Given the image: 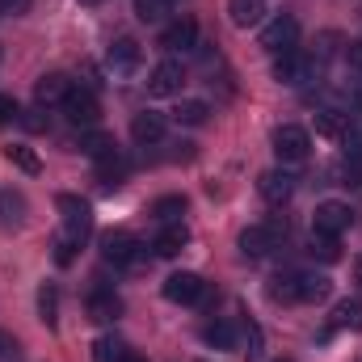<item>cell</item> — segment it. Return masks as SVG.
Returning a JSON list of instances; mask_svg holds the SVG:
<instances>
[{
	"label": "cell",
	"instance_id": "6da1fadb",
	"mask_svg": "<svg viewBox=\"0 0 362 362\" xmlns=\"http://www.w3.org/2000/svg\"><path fill=\"white\" fill-rule=\"evenodd\" d=\"M286 232H291V228H286V219H282V215H270L266 223H253V228H245V232H240V253H245V257H253V262H257V257H270L274 249H282Z\"/></svg>",
	"mask_w": 362,
	"mask_h": 362
},
{
	"label": "cell",
	"instance_id": "7a4b0ae2",
	"mask_svg": "<svg viewBox=\"0 0 362 362\" xmlns=\"http://www.w3.org/2000/svg\"><path fill=\"white\" fill-rule=\"evenodd\" d=\"M308 152H312V135H308L303 127L282 122V127L274 131V156H278V165H282V169L303 165V160H308Z\"/></svg>",
	"mask_w": 362,
	"mask_h": 362
},
{
	"label": "cell",
	"instance_id": "3957f363",
	"mask_svg": "<svg viewBox=\"0 0 362 362\" xmlns=\"http://www.w3.org/2000/svg\"><path fill=\"white\" fill-rule=\"evenodd\" d=\"M316 72H320V64H316L312 55H303L299 47H295V51H286V55H274V81H278V85H286V89L308 85Z\"/></svg>",
	"mask_w": 362,
	"mask_h": 362
},
{
	"label": "cell",
	"instance_id": "277c9868",
	"mask_svg": "<svg viewBox=\"0 0 362 362\" xmlns=\"http://www.w3.org/2000/svg\"><path fill=\"white\" fill-rule=\"evenodd\" d=\"M59 211H64V236L76 240V245H85L93 236V206L81 202L76 194H59Z\"/></svg>",
	"mask_w": 362,
	"mask_h": 362
},
{
	"label": "cell",
	"instance_id": "5b68a950",
	"mask_svg": "<svg viewBox=\"0 0 362 362\" xmlns=\"http://www.w3.org/2000/svg\"><path fill=\"white\" fill-rule=\"evenodd\" d=\"M262 47H266L270 55H286V51H295V47H299V21H295L291 13L270 17V21L262 25Z\"/></svg>",
	"mask_w": 362,
	"mask_h": 362
},
{
	"label": "cell",
	"instance_id": "8992f818",
	"mask_svg": "<svg viewBox=\"0 0 362 362\" xmlns=\"http://www.w3.org/2000/svg\"><path fill=\"white\" fill-rule=\"evenodd\" d=\"M139 249H144V245H139L127 228H114V232L101 236V257H105L110 266H139V257H144Z\"/></svg>",
	"mask_w": 362,
	"mask_h": 362
},
{
	"label": "cell",
	"instance_id": "52a82bcc",
	"mask_svg": "<svg viewBox=\"0 0 362 362\" xmlns=\"http://www.w3.org/2000/svg\"><path fill=\"white\" fill-rule=\"evenodd\" d=\"M350 228H354V211H350V202L329 198V202H320V206H316V215H312V232L341 236V232H350Z\"/></svg>",
	"mask_w": 362,
	"mask_h": 362
},
{
	"label": "cell",
	"instance_id": "ba28073f",
	"mask_svg": "<svg viewBox=\"0 0 362 362\" xmlns=\"http://www.w3.org/2000/svg\"><path fill=\"white\" fill-rule=\"evenodd\" d=\"M206 295H211L206 282L194 270H177V274L165 278V299H169V303H202Z\"/></svg>",
	"mask_w": 362,
	"mask_h": 362
},
{
	"label": "cell",
	"instance_id": "9c48e42d",
	"mask_svg": "<svg viewBox=\"0 0 362 362\" xmlns=\"http://www.w3.org/2000/svg\"><path fill=\"white\" fill-rule=\"evenodd\" d=\"M139 64H144V47H139L135 38H114V42H110V51H105V68H110L114 76H135Z\"/></svg>",
	"mask_w": 362,
	"mask_h": 362
},
{
	"label": "cell",
	"instance_id": "30bf717a",
	"mask_svg": "<svg viewBox=\"0 0 362 362\" xmlns=\"http://www.w3.org/2000/svg\"><path fill=\"white\" fill-rule=\"evenodd\" d=\"M181 85H185V68H181L173 55L160 59V64L148 72V93H152V97H177Z\"/></svg>",
	"mask_w": 362,
	"mask_h": 362
},
{
	"label": "cell",
	"instance_id": "8fae6325",
	"mask_svg": "<svg viewBox=\"0 0 362 362\" xmlns=\"http://www.w3.org/2000/svg\"><path fill=\"white\" fill-rule=\"evenodd\" d=\"M160 47L169 55H185V51H198V21L194 17H173L160 34Z\"/></svg>",
	"mask_w": 362,
	"mask_h": 362
},
{
	"label": "cell",
	"instance_id": "7c38bea8",
	"mask_svg": "<svg viewBox=\"0 0 362 362\" xmlns=\"http://www.w3.org/2000/svg\"><path fill=\"white\" fill-rule=\"evenodd\" d=\"M59 110H64V118L72 127H97V118H101V105H97V97L89 89H72Z\"/></svg>",
	"mask_w": 362,
	"mask_h": 362
},
{
	"label": "cell",
	"instance_id": "4fadbf2b",
	"mask_svg": "<svg viewBox=\"0 0 362 362\" xmlns=\"http://www.w3.org/2000/svg\"><path fill=\"white\" fill-rule=\"evenodd\" d=\"M257 194H262L270 206H282V202L295 194V173L282 169V165H278V169H266V173L257 177Z\"/></svg>",
	"mask_w": 362,
	"mask_h": 362
},
{
	"label": "cell",
	"instance_id": "5bb4252c",
	"mask_svg": "<svg viewBox=\"0 0 362 362\" xmlns=\"http://www.w3.org/2000/svg\"><path fill=\"white\" fill-rule=\"evenodd\" d=\"M72 89H76V85H72L64 72H47V76H38V85H34V101H38L42 110H51V105H64Z\"/></svg>",
	"mask_w": 362,
	"mask_h": 362
},
{
	"label": "cell",
	"instance_id": "9a60e30c",
	"mask_svg": "<svg viewBox=\"0 0 362 362\" xmlns=\"http://www.w3.org/2000/svg\"><path fill=\"white\" fill-rule=\"evenodd\" d=\"M25 211H30L25 194H21V189H13V185H4V189H0V228H4V232L25 228Z\"/></svg>",
	"mask_w": 362,
	"mask_h": 362
},
{
	"label": "cell",
	"instance_id": "2e32d148",
	"mask_svg": "<svg viewBox=\"0 0 362 362\" xmlns=\"http://www.w3.org/2000/svg\"><path fill=\"white\" fill-rule=\"evenodd\" d=\"M165 114H156V110H144V114H135L131 118V139L139 144V148H148V144H160L165 139Z\"/></svg>",
	"mask_w": 362,
	"mask_h": 362
},
{
	"label": "cell",
	"instance_id": "e0dca14e",
	"mask_svg": "<svg viewBox=\"0 0 362 362\" xmlns=\"http://www.w3.org/2000/svg\"><path fill=\"white\" fill-rule=\"evenodd\" d=\"M85 308H89V320H97V325H110V320H118V316H122V299H118L110 286H97Z\"/></svg>",
	"mask_w": 362,
	"mask_h": 362
},
{
	"label": "cell",
	"instance_id": "ac0fdd59",
	"mask_svg": "<svg viewBox=\"0 0 362 362\" xmlns=\"http://www.w3.org/2000/svg\"><path fill=\"white\" fill-rule=\"evenodd\" d=\"M316 135H320V139H333V144H346V139H350V114L316 110Z\"/></svg>",
	"mask_w": 362,
	"mask_h": 362
},
{
	"label": "cell",
	"instance_id": "d6986e66",
	"mask_svg": "<svg viewBox=\"0 0 362 362\" xmlns=\"http://www.w3.org/2000/svg\"><path fill=\"white\" fill-rule=\"evenodd\" d=\"M228 17H232V25H240V30L262 25V21H266V0H228Z\"/></svg>",
	"mask_w": 362,
	"mask_h": 362
},
{
	"label": "cell",
	"instance_id": "ffe728a7",
	"mask_svg": "<svg viewBox=\"0 0 362 362\" xmlns=\"http://www.w3.org/2000/svg\"><path fill=\"white\" fill-rule=\"evenodd\" d=\"M185 240H189L185 223H165V228H160V236L152 240V249H156V257H177L181 249H185Z\"/></svg>",
	"mask_w": 362,
	"mask_h": 362
},
{
	"label": "cell",
	"instance_id": "44dd1931",
	"mask_svg": "<svg viewBox=\"0 0 362 362\" xmlns=\"http://www.w3.org/2000/svg\"><path fill=\"white\" fill-rule=\"evenodd\" d=\"M333 295V278L325 274H299V303H325Z\"/></svg>",
	"mask_w": 362,
	"mask_h": 362
},
{
	"label": "cell",
	"instance_id": "7402d4cb",
	"mask_svg": "<svg viewBox=\"0 0 362 362\" xmlns=\"http://www.w3.org/2000/svg\"><path fill=\"white\" fill-rule=\"evenodd\" d=\"M81 152L101 165V160H110V156L118 152V144H114V135H105V131H89V135H81Z\"/></svg>",
	"mask_w": 362,
	"mask_h": 362
},
{
	"label": "cell",
	"instance_id": "603a6c76",
	"mask_svg": "<svg viewBox=\"0 0 362 362\" xmlns=\"http://www.w3.org/2000/svg\"><path fill=\"white\" fill-rule=\"evenodd\" d=\"M173 118H177L181 127H206L211 105H206V101H198V97H181L177 110H173Z\"/></svg>",
	"mask_w": 362,
	"mask_h": 362
},
{
	"label": "cell",
	"instance_id": "cb8c5ba5",
	"mask_svg": "<svg viewBox=\"0 0 362 362\" xmlns=\"http://www.w3.org/2000/svg\"><path fill=\"white\" fill-rule=\"evenodd\" d=\"M329 329H362V299H341L329 316Z\"/></svg>",
	"mask_w": 362,
	"mask_h": 362
},
{
	"label": "cell",
	"instance_id": "d4e9b609",
	"mask_svg": "<svg viewBox=\"0 0 362 362\" xmlns=\"http://www.w3.org/2000/svg\"><path fill=\"white\" fill-rule=\"evenodd\" d=\"M38 320H42L47 329L59 325V291H55V282H42V286H38Z\"/></svg>",
	"mask_w": 362,
	"mask_h": 362
},
{
	"label": "cell",
	"instance_id": "484cf974",
	"mask_svg": "<svg viewBox=\"0 0 362 362\" xmlns=\"http://www.w3.org/2000/svg\"><path fill=\"white\" fill-rule=\"evenodd\" d=\"M266 295H270L274 303H299V274H278V278H270Z\"/></svg>",
	"mask_w": 362,
	"mask_h": 362
},
{
	"label": "cell",
	"instance_id": "4316f807",
	"mask_svg": "<svg viewBox=\"0 0 362 362\" xmlns=\"http://www.w3.org/2000/svg\"><path fill=\"white\" fill-rule=\"evenodd\" d=\"M202 341L215 350H236V329L228 320H211V325H202Z\"/></svg>",
	"mask_w": 362,
	"mask_h": 362
},
{
	"label": "cell",
	"instance_id": "83f0119b",
	"mask_svg": "<svg viewBox=\"0 0 362 362\" xmlns=\"http://www.w3.org/2000/svg\"><path fill=\"white\" fill-rule=\"evenodd\" d=\"M341 177H346V185H362V139H346Z\"/></svg>",
	"mask_w": 362,
	"mask_h": 362
},
{
	"label": "cell",
	"instance_id": "f1b7e54d",
	"mask_svg": "<svg viewBox=\"0 0 362 362\" xmlns=\"http://www.w3.org/2000/svg\"><path fill=\"white\" fill-rule=\"evenodd\" d=\"M4 160H8V165H17V169H21V173H30V177H34V173H42V160H38L25 144H8V148H4Z\"/></svg>",
	"mask_w": 362,
	"mask_h": 362
},
{
	"label": "cell",
	"instance_id": "f546056e",
	"mask_svg": "<svg viewBox=\"0 0 362 362\" xmlns=\"http://www.w3.org/2000/svg\"><path fill=\"white\" fill-rule=\"evenodd\" d=\"M152 215H156L160 223H181V215H185V198H181V194H165V198H156Z\"/></svg>",
	"mask_w": 362,
	"mask_h": 362
},
{
	"label": "cell",
	"instance_id": "4dcf8cb0",
	"mask_svg": "<svg viewBox=\"0 0 362 362\" xmlns=\"http://www.w3.org/2000/svg\"><path fill=\"white\" fill-rule=\"evenodd\" d=\"M312 257H320V262H337V257H341V236L312 232Z\"/></svg>",
	"mask_w": 362,
	"mask_h": 362
},
{
	"label": "cell",
	"instance_id": "1f68e13d",
	"mask_svg": "<svg viewBox=\"0 0 362 362\" xmlns=\"http://www.w3.org/2000/svg\"><path fill=\"white\" fill-rule=\"evenodd\" d=\"M173 4L169 0H135V13H139V21H165V13H169Z\"/></svg>",
	"mask_w": 362,
	"mask_h": 362
},
{
	"label": "cell",
	"instance_id": "d6a6232c",
	"mask_svg": "<svg viewBox=\"0 0 362 362\" xmlns=\"http://www.w3.org/2000/svg\"><path fill=\"white\" fill-rule=\"evenodd\" d=\"M93 350H97V362H118V358H122V354H127L118 337H101V341H97Z\"/></svg>",
	"mask_w": 362,
	"mask_h": 362
},
{
	"label": "cell",
	"instance_id": "836d02e7",
	"mask_svg": "<svg viewBox=\"0 0 362 362\" xmlns=\"http://www.w3.org/2000/svg\"><path fill=\"white\" fill-rule=\"evenodd\" d=\"M337 42H341L337 34H320V38H316V51H312V59H316V64L333 59V55H337Z\"/></svg>",
	"mask_w": 362,
	"mask_h": 362
},
{
	"label": "cell",
	"instance_id": "e575fe53",
	"mask_svg": "<svg viewBox=\"0 0 362 362\" xmlns=\"http://www.w3.org/2000/svg\"><path fill=\"white\" fill-rule=\"evenodd\" d=\"M76 249H81L76 240L59 236V240H55V262H59V266H72V262H76Z\"/></svg>",
	"mask_w": 362,
	"mask_h": 362
},
{
	"label": "cell",
	"instance_id": "d590c367",
	"mask_svg": "<svg viewBox=\"0 0 362 362\" xmlns=\"http://www.w3.org/2000/svg\"><path fill=\"white\" fill-rule=\"evenodd\" d=\"M0 362H21V346L8 333H0Z\"/></svg>",
	"mask_w": 362,
	"mask_h": 362
},
{
	"label": "cell",
	"instance_id": "8d00e7d4",
	"mask_svg": "<svg viewBox=\"0 0 362 362\" xmlns=\"http://www.w3.org/2000/svg\"><path fill=\"white\" fill-rule=\"evenodd\" d=\"M21 127H25V131H47V118H42V105H38V110H30V114H21Z\"/></svg>",
	"mask_w": 362,
	"mask_h": 362
},
{
	"label": "cell",
	"instance_id": "74e56055",
	"mask_svg": "<svg viewBox=\"0 0 362 362\" xmlns=\"http://www.w3.org/2000/svg\"><path fill=\"white\" fill-rule=\"evenodd\" d=\"M8 118H17V101H13L8 93H0V127H4Z\"/></svg>",
	"mask_w": 362,
	"mask_h": 362
},
{
	"label": "cell",
	"instance_id": "f35d334b",
	"mask_svg": "<svg viewBox=\"0 0 362 362\" xmlns=\"http://www.w3.org/2000/svg\"><path fill=\"white\" fill-rule=\"evenodd\" d=\"M346 64L362 76V42H350V47H346Z\"/></svg>",
	"mask_w": 362,
	"mask_h": 362
},
{
	"label": "cell",
	"instance_id": "ab89813d",
	"mask_svg": "<svg viewBox=\"0 0 362 362\" xmlns=\"http://www.w3.org/2000/svg\"><path fill=\"white\" fill-rule=\"evenodd\" d=\"M0 8H8V13H25L30 0H0Z\"/></svg>",
	"mask_w": 362,
	"mask_h": 362
},
{
	"label": "cell",
	"instance_id": "60d3db41",
	"mask_svg": "<svg viewBox=\"0 0 362 362\" xmlns=\"http://www.w3.org/2000/svg\"><path fill=\"white\" fill-rule=\"evenodd\" d=\"M118 362H148V358H139V354H131V350H127V354H122Z\"/></svg>",
	"mask_w": 362,
	"mask_h": 362
},
{
	"label": "cell",
	"instance_id": "b9f144b4",
	"mask_svg": "<svg viewBox=\"0 0 362 362\" xmlns=\"http://www.w3.org/2000/svg\"><path fill=\"white\" fill-rule=\"evenodd\" d=\"M76 4H81V8H97V4H101V0H76Z\"/></svg>",
	"mask_w": 362,
	"mask_h": 362
},
{
	"label": "cell",
	"instance_id": "7bdbcfd3",
	"mask_svg": "<svg viewBox=\"0 0 362 362\" xmlns=\"http://www.w3.org/2000/svg\"><path fill=\"white\" fill-rule=\"evenodd\" d=\"M354 278H358V291H362V262H354Z\"/></svg>",
	"mask_w": 362,
	"mask_h": 362
},
{
	"label": "cell",
	"instance_id": "ee69618b",
	"mask_svg": "<svg viewBox=\"0 0 362 362\" xmlns=\"http://www.w3.org/2000/svg\"><path fill=\"white\" fill-rule=\"evenodd\" d=\"M278 362H291V358H278Z\"/></svg>",
	"mask_w": 362,
	"mask_h": 362
},
{
	"label": "cell",
	"instance_id": "f6af8a7d",
	"mask_svg": "<svg viewBox=\"0 0 362 362\" xmlns=\"http://www.w3.org/2000/svg\"><path fill=\"white\" fill-rule=\"evenodd\" d=\"M169 4H177V0H169Z\"/></svg>",
	"mask_w": 362,
	"mask_h": 362
}]
</instances>
